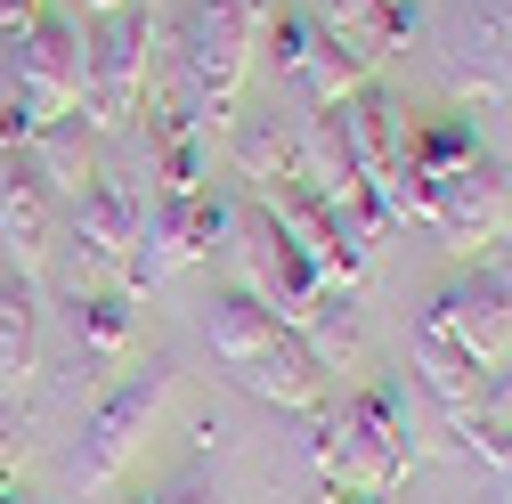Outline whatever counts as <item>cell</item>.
Segmentation results:
<instances>
[{"instance_id": "6da1fadb", "label": "cell", "mask_w": 512, "mask_h": 504, "mask_svg": "<svg viewBox=\"0 0 512 504\" xmlns=\"http://www.w3.org/2000/svg\"><path fill=\"white\" fill-rule=\"evenodd\" d=\"M504 358H512V269L480 261V269L447 277L423 301V318H415V374L447 407V423L464 431L472 407H480L488 366H504Z\"/></svg>"}, {"instance_id": "7a4b0ae2", "label": "cell", "mask_w": 512, "mask_h": 504, "mask_svg": "<svg viewBox=\"0 0 512 504\" xmlns=\"http://www.w3.org/2000/svg\"><path fill=\"white\" fill-rule=\"evenodd\" d=\"M309 464L326 472V488L391 496L415 472V431H407L399 383H366L342 415H309Z\"/></svg>"}, {"instance_id": "3957f363", "label": "cell", "mask_w": 512, "mask_h": 504, "mask_svg": "<svg viewBox=\"0 0 512 504\" xmlns=\"http://www.w3.org/2000/svg\"><path fill=\"white\" fill-rule=\"evenodd\" d=\"M261 33H269V0H187V17H179V98L196 106L204 131H228Z\"/></svg>"}, {"instance_id": "277c9868", "label": "cell", "mask_w": 512, "mask_h": 504, "mask_svg": "<svg viewBox=\"0 0 512 504\" xmlns=\"http://www.w3.org/2000/svg\"><path fill=\"white\" fill-rule=\"evenodd\" d=\"M163 407H171V358L131 366V374H122V383L90 407V423H82V448H74V464H66L74 488H114L122 464L147 448V431H155Z\"/></svg>"}, {"instance_id": "5b68a950", "label": "cell", "mask_w": 512, "mask_h": 504, "mask_svg": "<svg viewBox=\"0 0 512 504\" xmlns=\"http://www.w3.org/2000/svg\"><path fill=\"white\" fill-rule=\"evenodd\" d=\"M261 212L293 236V252L326 277L334 293H358L366 285V269H374V228L358 220V212H342V204H326L309 179H277L269 196H261Z\"/></svg>"}, {"instance_id": "8992f818", "label": "cell", "mask_w": 512, "mask_h": 504, "mask_svg": "<svg viewBox=\"0 0 512 504\" xmlns=\"http://www.w3.org/2000/svg\"><path fill=\"white\" fill-rule=\"evenodd\" d=\"M228 228H236V212L212 187H187V196H155L147 187V228H139V252H131V269H122V285L131 293L171 285L179 269L212 261V244H228Z\"/></svg>"}, {"instance_id": "52a82bcc", "label": "cell", "mask_w": 512, "mask_h": 504, "mask_svg": "<svg viewBox=\"0 0 512 504\" xmlns=\"http://www.w3.org/2000/svg\"><path fill=\"white\" fill-rule=\"evenodd\" d=\"M82 82H90V33L74 17L41 9L9 49V98H25L41 122H57V114H82Z\"/></svg>"}, {"instance_id": "ba28073f", "label": "cell", "mask_w": 512, "mask_h": 504, "mask_svg": "<svg viewBox=\"0 0 512 504\" xmlns=\"http://www.w3.org/2000/svg\"><path fill=\"white\" fill-rule=\"evenodd\" d=\"M147 57H155V17L147 9H106L90 33V82H82V114L90 131H122L147 98Z\"/></svg>"}, {"instance_id": "9c48e42d", "label": "cell", "mask_w": 512, "mask_h": 504, "mask_svg": "<svg viewBox=\"0 0 512 504\" xmlns=\"http://www.w3.org/2000/svg\"><path fill=\"white\" fill-rule=\"evenodd\" d=\"M139 228H147V187L98 171L82 196H74V220H66V244H74V293H82V285H106V277L131 269Z\"/></svg>"}, {"instance_id": "30bf717a", "label": "cell", "mask_w": 512, "mask_h": 504, "mask_svg": "<svg viewBox=\"0 0 512 504\" xmlns=\"http://www.w3.org/2000/svg\"><path fill=\"white\" fill-rule=\"evenodd\" d=\"M261 49H269L277 82H285L301 106H342L350 90H366V66H358V57L317 25V17H301V9H269Z\"/></svg>"}, {"instance_id": "8fae6325", "label": "cell", "mask_w": 512, "mask_h": 504, "mask_svg": "<svg viewBox=\"0 0 512 504\" xmlns=\"http://www.w3.org/2000/svg\"><path fill=\"white\" fill-rule=\"evenodd\" d=\"M342 131H350V155H358V179H366L374 236L399 228V171H407V122H399V106L366 82V90L342 98Z\"/></svg>"}, {"instance_id": "7c38bea8", "label": "cell", "mask_w": 512, "mask_h": 504, "mask_svg": "<svg viewBox=\"0 0 512 504\" xmlns=\"http://www.w3.org/2000/svg\"><path fill=\"white\" fill-rule=\"evenodd\" d=\"M447 82L472 98H512V0H447Z\"/></svg>"}, {"instance_id": "4fadbf2b", "label": "cell", "mask_w": 512, "mask_h": 504, "mask_svg": "<svg viewBox=\"0 0 512 504\" xmlns=\"http://www.w3.org/2000/svg\"><path fill=\"white\" fill-rule=\"evenodd\" d=\"M423 220L456 244V252H496L504 228H512V187L488 155H472L464 171H447L431 196H423Z\"/></svg>"}, {"instance_id": "5bb4252c", "label": "cell", "mask_w": 512, "mask_h": 504, "mask_svg": "<svg viewBox=\"0 0 512 504\" xmlns=\"http://www.w3.org/2000/svg\"><path fill=\"white\" fill-rule=\"evenodd\" d=\"M0 244H9V269H41L49 261V244H57V196H49V179L9 155L0 163Z\"/></svg>"}, {"instance_id": "9a60e30c", "label": "cell", "mask_w": 512, "mask_h": 504, "mask_svg": "<svg viewBox=\"0 0 512 504\" xmlns=\"http://www.w3.org/2000/svg\"><path fill=\"white\" fill-rule=\"evenodd\" d=\"M74 350L98 374L131 366V350H139V293L131 285H82L74 293Z\"/></svg>"}, {"instance_id": "2e32d148", "label": "cell", "mask_w": 512, "mask_h": 504, "mask_svg": "<svg viewBox=\"0 0 512 504\" xmlns=\"http://www.w3.org/2000/svg\"><path fill=\"white\" fill-rule=\"evenodd\" d=\"M90 139H98V131H90L82 114H57L49 131H41L33 147H17V155H25V163H33L41 179H49V196H57V204H74L82 187L98 179V163H90Z\"/></svg>"}, {"instance_id": "e0dca14e", "label": "cell", "mask_w": 512, "mask_h": 504, "mask_svg": "<svg viewBox=\"0 0 512 504\" xmlns=\"http://www.w3.org/2000/svg\"><path fill=\"white\" fill-rule=\"evenodd\" d=\"M33 334H41V301L25 269H0V383L33 374Z\"/></svg>"}, {"instance_id": "ac0fdd59", "label": "cell", "mask_w": 512, "mask_h": 504, "mask_svg": "<svg viewBox=\"0 0 512 504\" xmlns=\"http://www.w3.org/2000/svg\"><path fill=\"white\" fill-rule=\"evenodd\" d=\"M236 179L252 187V196H269L277 179H293V131H277V114L236 122Z\"/></svg>"}, {"instance_id": "d6986e66", "label": "cell", "mask_w": 512, "mask_h": 504, "mask_svg": "<svg viewBox=\"0 0 512 504\" xmlns=\"http://www.w3.org/2000/svg\"><path fill=\"white\" fill-rule=\"evenodd\" d=\"M464 448L488 464V480L504 488V504H512V431H488V423H464Z\"/></svg>"}, {"instance_id": "ffe728a7", "label": "cell", "mask_w": 512, "mask_h": 504, "mask_svg": "<svg viewBox=\"0 0 512 504\" xmlns=\"http://www.w3.org/2000/svg\"><path fill=\"white\" fill-rule=\"evenodd\" d=\"M139 504H228V496H220V480H212L204 464H187L179 480H163V488H155V496H139Z\"/></svg>"}, {"instance_id": "44dd1931", "label": "cell", "mask_w": 512, "mask_h": 504, "mask_svg": "<svg viewBox=\"0 0 512 504\" xmlns=\"http://www.w3.org/2000/svg\"><path fill=\"white\" fill-rule=\"evenodd\" d=\"M472 423H488V431H512V358H504V366H488V383H480V407H472Z\"/></svg>"}, {"instance_id": "7402d4cb", "label": "cell", "mask_w": 512, "mask_h": 504, "mask_svg": "<svg viewBox=\"0 0 512 504\" xmlns=\"http://www.w3.org/2000/svg\"><path fill=\"white\" fill-rule=\"evenodd\" d=\"M33 17H41V0H0V41H17Z\"/></svg>"}, {"instance_id": "603a6c76", "label": "cell", "mask_w": 512, "mask_h": 504, "mask_svg": "<svg viewBox=\"0 0 512 504\" xmlns=\"http://www.w3.org/2000/svg\"><path fill=\"white\" fill-rule=\"evenodd\" d=\"M0 504H41V496H25V488H9V480H0Z\"/></svg>"}, {"instance_id": "cb8c5ba5", "label": "cell", "mask_w": 512, "mask_h": 504, "mask_svg": "<svg viewBox=\"0 0 512 504\" xmlns=\"http://www.w3.org/2000/svg\"><path fill=\"white\" fill-rule=\"evenodd\" d=\"M334 504H382V496H358V488H334Z\"/></svg>"}, {"instance_id": "d4e9b609", "label": "cell", "mask_w": 512, "mask_h": 504, "mask_svg": "<svg viewBox=\"0 0 512 504\" xmlns=\"http://www.w3.org/2000/svg\"><path fill=\"white\" fill-rule=\"evenodd\" d=\"M82 9H90V17H106V9H122V0H82Z\"/></svg>"}]
</instances>
